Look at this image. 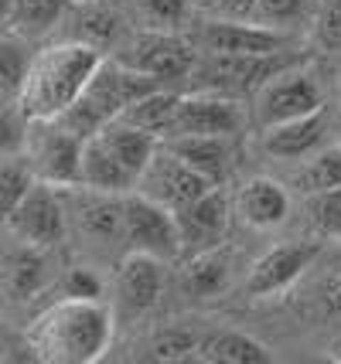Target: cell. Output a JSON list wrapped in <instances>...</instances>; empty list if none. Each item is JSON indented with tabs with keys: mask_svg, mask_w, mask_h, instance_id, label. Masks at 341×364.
I'll return each instance as SVG.
<instances>
[{
	"mask_svg": "<svg viewBox=\"0 0 341 364\" xmlns=\"http://www.w3.org/2000/svg\"><path fill=\"white\" fill-rule=\"evenodd\" d=\"M113 341V310L103 300L65 296L31 323L28 344L48 364H93Z\"/></svg>",
	"mask_w": 341,
	"mask_h": 364,
	"instance_id": "6da1fadb",
	"label": "cell"
},
{
	"mask_svg": "<svg viewBox=\"0 0 341 364\" xmlns=\"http://www.w3.org/2000/svg\"><path fill=\"white\" fill-rule=\"evenodd\" d=\"M103 62V51L85 41H58L31 55L28 75L17 92V109L28 119H55L62 109H68L93 79V72Z\"/></svg>",
	"mask_w": 341,
	"mask_h": 364,
	"instance_id": "7a4b0ae2",
	"label": "cell"
},
{
	"mask_svg": "<svg viewBox=\"0 0 341 364\" xmlns=\"http://www.w3.org/2000/svg\"><path fill=\"white\" fill-rule=\"evenodd\" d=\"M82 146L85 140L72 136L55 119H28L24 160L38 181L55 184V188H75L82 171Z\"/></svg>",
	"mask_w": 341,
	"mask_h": 364,
	"instance_id": "3957f363",
	"label": "cell"
},
{
	"mask_svg": "<svg viewBox=\"0 0 341 364\" xmlns=\"http://www.w3.org/2000/svg\"><path fill=\"white\" fill-rule=\"evenodd\" d=\"M300 65V55L290 51H270V55H209L195 65L192 75H201L198 89L205 92H260L266 82L280 75L283 68Z\"/></svg>",
	"mask_w": 341,
	"mask_h": 364,
	"instance_id": "277c9868",
	"label": "cell"
},
{
	"mask_svg": "<svg viewBox=\"0 0 341 364\" xmlns=\"http://www.w3.org/2000/svg\"><path fill=\"white\" fill-rule=\"evenodd\" d=\"M116 62H123L127 68H137L150 79L174 82L188 79L195 72L198 55L195 48L188 45L184 38H178L174 31H154L144 28L140 34H133L130 41L116 48Z\"/></svg>",
	"mask_w": 341,
	"mask_h": 364,
	"instance_id": "5b68a950",
	"label": "cell"
},
{
	"mask_svg": "<svg viewBox=\"0 0 341 364\" xmlns=\"http://www.w3.org/2000/svg\"><path fill=\"white\" fill-rule=\"evenodd\" d=\"M7 228L24 245H38V249L58 245L68 228V211H65L62 188L45 184V181H34L31 188H28V194L21 198V205L11 211Z\"/></svg>",
	"mask_w": 341,
	"mask_h": 364,
	"instance_id": "8992f818",
	"label": "cell"
},
{
	"mask_svg": "<svg viewBox=\"0 0 341 364\" xmlns=\"http://www.w3.org/2000/svg\"><path fill=\"white\" fill-rule=\"evenodd\" d=\"M123 242L130 245V252L157 255L164 262L174 259L181 252L174 211L157 205L154 198H147L140 191L123 194Z\"/></svg>",
	"mask_w": 341,
	"mask_h": 364,
	"instance_id": "52a82bcc",
	"label": "cell"
},
{
	"mask_svg": "<svg viewBox=\"0 0 341 364\" xmlns=\"http://www.w3.org/2000/svg\"><path fill=\"white\" fill-rule=\"evenodd\" d=\"M321 106H325V92H321L318 79L300 65L283 68L256 92V119L263 129L297 119V116H308Z\"/></svg>",
	"mask_w": 341,
	"mask_h": 364,
	"instance_id": "ba28073f",
	"label": "cell"
},
{
	"mask_svg": "<svg viewBox=\"0 0 341 364\" xmlns=\"http://www.w3.org/2000/svg\"><path fill=\"white\" fill-rule=\"evenodd\" d=\"M211 188H219V184H211L209 177H201L195 167H188V164L161 140L157 154L147 164L144 174L137 177V188L133 191H140L147 198H154L157 205L178 211V208L192 205L195 198H201V194Z\"/></svg>",
	"mask_w": 341,
	"mask_h": 364,
	"instance_id": "9c48e42d",
	"label": "cell"
},
{
	"mask_svg": "<svg viewBox=\"0 0 341 364\" xmlns=\"http://www.w3.org/2000/svg\"><path fill=\"white\" fill-rule=\"evenodd\" d=\"M239 127H243V109L232 95L198 89L195 95L178 99V109L171 116V127L164 133V140H174V136H232Z\"/></svg>",
	"mask_w": 341,
	"mask_h": 364,
	"instance_id": "30bf717a",
	"label": "cell"
},
{
	"mask_svg": "<svg viewBox=\"0 0 341 364\" xmlns=\"http://www.w3.org/2000/svg\"><path fill=\"white\" fill-rule=\"evenodd\" d=\"M65 211L75 232L96 245H116L123 242V194H106L93 188H62Z\"/></svg>",
	"mask_w": 341,
	"mask_h": 364,
	"instance_id": "8fae6325",
	"label": "cell"
},
{
	"mask_svg": "<svg viewBox=\"0 0 341 364\" xmlns=\"http://www.w3.org/2000/svg\"><path fill=\"white\" fill-rule=\"evenodd\" d=\"M318 255V245L314 242H287V245H273L266 255L256 259V266L249 269V279H246V293L249 296H273V293H283L293 279H300V272L308 269Z\"/></svg>",
	"mask_w": 341,
	"mask_h": 364,
	"instance_id": "7c38bea8",
	"label": "cell"
},
{
	"mask_svg": "<svg viewBox=\"0 0 341 364\" xmlns=\"http://www.w3.org/2000/svg\"><path fill=\"white\" fill-rule=\"evenodd\" d=\"M287 45V38L280 28H266V24H246V21H232V17H219L201 28V48L205 55H270Z\"/></svg>",
	"mask_w": 341,
	"mask_h": 364,
	"instance_id": "4fadbf2b",
	"label": "cell"
},
{
	"mask_svg": "<svg viewBox=\"0 0 341 364\" xmlns=\"http://www.w3.org/2000/svg\"><path fill=\"white\" fill-rule=\"evenodd\" d=\"M174 222H178V235H181V249L188 252H205L215 249L229 228V201L219 188L205 191L201 198H195L192 205H184L174 211Z\"/></svg>",
	"mask_w": 341,
	"mask_h": 364,
	"instance_id": "5bb4252c",
	"label": "cell"
},
{
	"mask_svg": "<svg viewBox=\"0 0 341 364\" xmlns=\"http://www.w3.org/2000/svg\"><path fill=\"white\" fill-rule=\"evenodd\" d=\"M327 129H331V116L327 109L308 112V116H297L287 123H276V127L263 129V150L276 160H304L314 150H321L327 140Z\"/></svg>",
	"mask_w": 341,
	"mask_h": 364,
	"instance_id": "9a60e30c",
	"label": "cell"
},
{
	"mask_svg": "<svg viewBox=\"0 0 341 364\" xmlns=\"http://www.w3.org/2000/svg\"><path fill=\"white\" fill-rule=\"evenodd\" d=\"M116 289L127 314L150 310L164 289V259L147 252H127L116 269Z\"/></svg>",
	"mask_w": 341,
	"mask_h": 364,
	"instance_id": "2e32d148",
	"label": "cell"
},
{
	"mask_svg": "<svg viewBox=\"0 0 341 364\" xmlns=\"http://www.w3.org/2000/svg\"><path fill=\"white\" fill-rule=\"evenodd\" d=\"M236 208H239L246 225H253V228H276V225L287 222V215H290V194H287L283 184H276L270 177H253L239 191Z\"/></svg>",
	"mask_w": 341,
	"mask_h": 364,
	"instance_id": "e0dca14e",
	"label": "cell"
},
{
	"mask_svg": "<svg viewBox=\"0 0 341 364\" xmlns=\"http://www.w3.org/2000/svg\"><path fill=\"white\" fill-rule=\"evenodd\" d=\"M79 184L93 191H106V194H130L137 188V177L110 154V146L93 136L82 146V171H79Z\"/></svg>",
	"mask_w": 341,
	"mask_h": 364,
	"instance_id": "ac0fdd59",
	"label": "cell"
},
{
	"mask_svg": "<svg viewBox=\"0 0 341 364\" xmlns=\"http://www.w3.org/2000/svg\"><path fill=\"white\" fill-rule=\"evenodd\" d=\"M96 136L110 146V154H113L133 177L144 174L147 164L154 160L157 146H161V136H154V133H147V129H140V127H130V123H123V119H110Z\"/></svg>",
	"mask_w": 341,
	"mask_h": 364,
	"instance_id": "d6986e66",
	"label": "cell"
},
{
	"mask_svg": "<svg viewBox=\"0 0 341 364\" xmlns=\"http://www.w3.org/2000/svg\"><path fill=\"white\" fill-rule=\"evenodd\" d=\"M164 143L188 167H195L201 177H209L211 184H222L229 177V167H232L229 136H174V140H164Z\"/></svg>",
	"mask_w": 341,
	"mask_h": 364,
	"instance_id": "ffe728a7",
	"label": "cell"
},
{
	"mask_svg": "<svg viewBox=\"0 0 341 364\" xmlns=\"http://www.w3.org/2000/svg\"><path fill=\"white\" fill-rule=\"evenodd\" d=\"M68 28H72V41H85V45L99 48V51H106V48L116 45V38H120V14H116L113 7H106V4H79V7H68Z\"/></svg>",
	"mask_w": 341,
	"mask_h": 364,
	"instance_id": "44dd1931",
	"label": "cell"
},
{
	"mask_svg": "<svg viewBox=\"0 0 341 364\" xmlns=\"http://www.w3.org/2000/svg\"><path fill=\"white\" fill-rule=\"evenodd\" d=\"M198 354L211 364H270L273 354L266 344L253 341L239 331H215L205 341H198Z\"/></svg>",
	"mask_w": 341,
	"mask_h": 364,
	"instance_id": "7402d4cb",
	"label": "cell"
},
{
	"mask_svg": "<svg viewBox=\"0 0 341 364\" xmlns=\"http://www.w3.org/2000/svg\"><path fill=\"white\" fill-rule=\"evenodd\" d=\"M72 0H14V11L7 21V34H17L24 41L48 34L58 21H65Z\"/></svg>",
	"mask_w": 341,
	"mask_h": 364,
	"instance_id": "603a6c76",
	"label": "cell"
},
{
	"mask_svg": "<svg viewBox=\"0 0 341 364\" xmlns=\"http://www.w3.org/2000/svg\"><path fill=\"white\" fill-rule=\"evenodd\" d=\"M41 283H45V255L38 245L21 242V249H14L4 262V286L11 289V296L24 300V296L38 293Z\"/></svg>",
	"mask_w": 341,
	"mask_h": 364,
	"instance_id": "cb8c5ba5",
	"label": "cell"
},
{
	"mask_svg": "<svg viewBox=\"0 0 341 364\" xmlns=\"http://www.w3.org/2000/svg\"><path fill=\"white\" fill-rule=\"evenodd\" d=\"M178 99L181 95L167 92V89H157V92H150V95H144V99L130 102L116 119H123V123H130V127H140V129H147V133H154V136L164 140V133L171 127V116L178 109Z\"/></svg>",
	"mask_w": 341,
	"mask_h": 364,
	"instance_id": "d4e9b609",
	"label": "cell"
},
{
	"mask_svg": "<svg viewBox=\"0 0 341 364\" xmlns=\"http://www.w3.org/2000/svg\"><path fill=\"white\" fill-rule=\"evenodd\" d=\"M229 283V259L215 249L195 252L184 269V293L188 296H215Z\"/></svg>",
	"mask_w": 341,
	"mask_h": 364,
	"instance_id": "484cf974",
	"label": "cell"
},
{
	"mask_svg": "<svg viewBox=\"0 0 341 364\" xmlns=\"http://www.w3.org/2000/svg\"><path fill=\"white\" fill-rule=\"evenodd\" d=\"M293 184L304 194H325L341 188V146H321L308 157V164L297 171Z\"/></svg>",
	"mask_w": 341,
	"mask_h": 364,
	"instance_id": "4316f807",
	"label": "cell"
},
{
	"mask_svg": "<svg viewBox=\"0 0 341 364\" xmlns=\"http://www.w3.org/2000/svg\"><path fill=\"white\" fill-rule=\"evenodd\" d=\"M34 181V171L28 167V160L17 157V154H7L0 157V225H7L11 211L21 205V198L28 194Z\"/></svg>",
	"mask_w": 341,
	"mask_h": 364,
	"instance_id": "83f0119b",
	"label": "cell"
},
{
	"mask_svg": "<svg viewBox=\"0 0 341 364\" xmlns=\"http://www.w3.org/2000/svg\"><path fill=\"white\" fill-rule=\"evenodd\" d=\"M28 65H31V55L24 48V38L0 34V99H17Z\"/></svg>",
	"mask_w": 341,
	"mask_h": 364,
	"instance_id": "f1b7e54d",
	"label": "cell"
},
{
	"mask_svg": "<svg viewBox=\"0 0 341 364\" xmlns=\"http://www.w3.org/2000/svg\"><path fill=\"white\" fill-rule=\"evenodd\" d=\"M55 123H58V127H65L68 133H72V136H79V140H93V136H96L110 119H106V116H103V112L85 99V95H79L68 109H62L58 116H55Z\"/></svg>",
	"mask_w": 341,
	"mask_h": 364,
	"instance_id": "f546056e",
	"label": "cell"
},
{
	"mask_svg": "<svg viewBox=\"0 0 341 364\" xmlns=\"http://www.w3.org/2000/svg\"><path fill=\"white\" fill-rule=\"evenodd\" d=\"M140 21L154 31H174L188 17V0H140Z\"/></svg>",
	"mask_w": 341,
	"mask_h": 364,
	"instance_id": "4dcf8cb0",
	"label": "cell"
},
{
	"mask_svg": "<svg viewBox=\"0 0 341 364\" xmlns=\"http://www.w3.org/2000/svg\"><path fill=\"white\" fill-rule=\"evenodd\" d=\"M198 354V337L192 331H161L154 341H150V358L154 361H184V358H192Z\"/></svg>",
	"mask_w": 341,
	"mask_h": 364,
	"instance_id": "1f68e13d",
	"label": "cell"
},
{
	"mask_svg": "<svg viewBox=\"0 0 341 364\" xmlns=\"http://www.w3.org/2000/svg\"><path fill=\"white\" fill-rule=\"evenodd\" d=\"M24 133H28V116L17 109V102L0 99V157L24 150Z\"/></svg>",
	"mask_w": 341,
	"mask_h": 364,
	"instance_id": "d6a6232c",
	"label": "cell"
},
{
	"mask_svg": "<svg viewBox=\"0 0 341 364\" xmlns=\"http://www.w3.org/2000/svg\"><path fill=\"white\" fill-rule=\"evenodd\" d=\"M304 11H308V0H260L253 11V21H260L266 28H283L297 17H304Z\"/></svg>",
	"mask_w": 341,
	"mask_h": 364,
	"instance_id": "836d02e7",
	"label": "cell"
},
{
	"mask_svg": "<svg viewBox=\"0 0 341 364\" xmlns=\"http://www.w3.org/2000/svg\"><path fill=\"white\" fill-rule=\"evenodd\" d=\"M310 215H314V225L325 235H341V188L325 191V194H310Z\"/></svg>",
	"mask_w": 341,
	"mask_h": 364,
	"instance_id": "e575fe53",
	"label": "cell"
},
{
	"mask_svg": "<svg viewBox=\"0 0 341 364\" xmlns=\"http://www.w3.org/2000/svg\"><path fill=\"white\" fill-rule=\"evenodd\" d=\"M318 45L327 51H341V0H321V11H318Z\"/></svg>",
	"mask_w": 341,
	"mask_h": 364,
	"instance_id": "d590c367",
	"label": "cell"
},
{
	"mask_svg": "<svg viewBox=\"0 0 341 364\" xmlns=\"http://www.w3.org/2000/svg\"><path fill=\"white\" fill-rule=\"evenodd\" d=\"M62 289H65V296H82V300H99V296H103L99 276L93 269H82V266L79 269H68Z\"/></svg>",
	"mask_w": 341,
	"mask_h": 364,
	"instance_id": "8d00e7d4",
	"label": "cell"
},
{
	"mask_svg": "<svg viewBox=\"0 0 341 364\" xmlns=\"http://www.w3.org/2000/svg\"><path fill=\"white\" fill-rule=\"evenodd\" d=\"M256 4L260 0H215V11L222 17H232V21H249Z\"/></svg>",
	"mask_w": 341,
	"mask_h": 364,
	"instance_id": "74e56055",
	"label": "cell"
},
{
	"mask_svg": "<svg viewBox=\"0 0 341 364\" xmlns=\"http://www.w3.org/2000/svg\"><path fill=\"white\" fill-rule=\"evenodd\" d=\"M321 303H325L327 317H341V276H335V279H327L321 286Z\"/></svg>",
	"mask_w": 341,
	"mask_h": 364,
	"instance_id": "f35d334b",
	"label": "cell"
},
{
	"mask_svg": "<svg viewBox=\"0 0 341 364\" xmlns=\"http://www.w3.org/2000/svg\"><path fill=\"white\" fill-rule=\"evenodd\" d=\"M11 11H14V0H0V28L7 31V21H11Z\"/></svg>",
	"mask_w": 341,
	"mask_h": 364,
	"instance_id": "ab89813d",
	"label": "cell"
},
{
	"mask_svg": "<svg viewBox=\"0 0 341 364\" xmlns=\"http://www.w3.org/2000/svg\"><path fill=\"white\" fill-rule=\"evenodd\" d=\"M335 136H338V146H341V112H338V119H335Z\"/></svg>",
	"mask_w": 341,
	"mask_h": 364,
	"instance_id": "60d3db41",
	"label": "cell"
}]
</instances>
